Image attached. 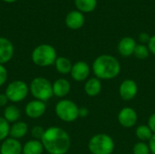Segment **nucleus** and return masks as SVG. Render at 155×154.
Listing matches in <instances>:
<instances>
[{
    "label": "nucleus",
    "mask_w": 155,
    "mask_h": 154,
    "mask_svg": "<svg viewBox=\"0 0 155 154\" xmlns=\"http://www.w3.org/2000/svg\"><path fill=\"white\" fill-rule=\"evenodd\" d=\"M41 142L45 151L49 154H66L71 146V139L67 132L56 126L45 129Z\"/></svg>",
    "instance_id": "nucleus-1"
},
{
    "label": "nucleus",
    "mask_w": 155,
    "mask_h": 154,
    "mask_svg": "<svg viewBox=\"0 0 155 154\" xmlns=\"http://www.w3.org/2000/svg\"><path fill=\"white\" fill-rule=\"evenodd\" d=\"M93 72L96 78L100 80H110L120 74L121 64L114 56L102 54L94 61Z\"/></svg>",
    "instance_id": "nucleus-2"
},
{
    "label": "nucleus",
    "mask_w": 155,
    "mask_h": 154,
    "mask_svg": "<svg viewBox=\"0 0 155 154\" xmlns=\"http://www.w3.org/2000/svg\"><path fill=\"white\" fill-rule=\"evenodd\" d=\"M57 57L54 47L47 44H39L33 50L31 54L33 63L40 67H48L54 64Z\"/></svg>",
    "instance_id": "nucleus-3"
},
{
    "label": "nucleus",
    "mask_w": 155,
    "mask_h": 154,
    "mask_svg": "<svg viewBox=\"0 0 155 154\" xmlns=\"http://www.w3.org/2000/svg\"><path fill=\"white\" fill-rule=\"evenodd\" d=\"M29 92L35 100L46 102L53 96V84L45 77H35L29 84Z\"/></svg>",
    "instance_id": "nucleus-4"
},
{
    "label": "nucleus",
    "mask_w": 155,
    "mask_h": 154,
    "mask_svg": "<svg viewBox=\"0 0 155 154\" xmlns=\"http://www.w3.org/2000/svg\"><path fill=\"white\" fill-rule=\"evenodd\" d=\"M88 149L92 154H112L114 150V142L108 134L98 133L90 139Z\"/></svg>",
    "instance_id": "nucleus-5"
},
{
    "label": "nucleus",
    "mask_w": 155,
    "mask_h": 154,
    "mask_svg": "<svg viewBox=\"0 0 155 154\" xmlns=\"http://www.w3.org/2000/svg\"><path fill=\"white\" fill-rule=\"evenodd\" d=\"M56 116L63 122L72 123L79 117V107L71 100L62 99L54 107Z\"/></svg>",
    "instance_id": "nucleus-6"
},
{
    "label": "nucleus",
    "mask_w": 155,
    "mask_h": 154,
    "mask_svg": "<svg viewBox=\"0 0 155 154\" xmlns=\"http://www.w3.org/2000/svg\"><path fill=\"white\" fill-rule=\"evenodd\" d=\"M29 93V85L22 80L10 82L5 90V93L11 103H20L24 101Z\"/></svg>",
    "instance_id": "nucleus-7"
},
{
    "label": "nucleus",
    "mask_w": 155,
    "mask_h": 154,
    "mask_svg": "<svg viewBox=\"0 0 155 154\" xmlns=\"http://www.w3.org/2000/svg\"><path fill=\"white\" fill-rule=\"evenodd\" d=\"M46 111V104L45 102L39 100H32L26 103L25 107V113L30 119H39Z\"/></svg>",
    "instance_id": "nucleus-8"
},
{
    "label": "nucleus",
    "mask_w": 155,
    "mask_h": 154,
    "mask_svg": "<svg viewBox=\"0 0 155 154\" xmlns=\"http://www.w3.org/2000/svg\"><path fill=\"white\" fill-rule=\"evenodd\" d=\"M137 119V113L132 107H124L118 114V121L124 128H131L134 126Z\"/></svg>",
    "instance_id": "nucleus-9"
},
{
    "label": "nucleus",
    "mask_w": 155,
    "mask_h": 154,
    "mask_svg": "<svg viewBox=\"0 0 155 154\" xmlns=\"http://www.w3.org/2000/svg\"><path fill=\"white\" fill-rule=\"evenodd\" d=\"M138 93L137 84L132 79L124 80L119 87V93L122 99L124 101H130L134 99Z\"/></svg>",
    "instance_id": "nucleus-10"
},
{
    "label": "nucleus",
    "mask_w": 155,
    "mask_h": 154,
    "mask_svg": "<svg viewBox=\"0 0 155 154\" xmlns=\"http://www.w3.org/2000/svg\"><path fill=\"white\" fill-rule=\"evenodd\" d=\"M70 74L72 78L76 82L85 81L90 74V66L84 61L76 62L74 64H73Z\"/></svg>",
    "instance_id": "nucleus-11"
},
{
    "label": "nucleus",
    "mask_w": 155,
    "mask_h": 154,
    "mask_svg": "<svg viewBox=\"0 0 155 154\" xmlns=\"http://www.w3.org/2000/svg\"><path fill=\"white\" fill-rule=\"evenodd\" d=\"M23 144L19 140L8 137L1 143L0 154H22Z\"/></svg>",
    "instance_id": "nucleus-12"
},
{
    "label": "nucleus",
    "mask_w": 155,
    "mask_h": 154,
    "mask_svg": "<svg viewBox=\"0 0 155 154\" xmlns=\"http://www.w3.org/2000/svg\"><path fill=\"white\" fill-rule=\"evenodd\" d=\"M14 45L8 39L0 37V64H5L14 56Z\"/></svg>",
    "instance_id": "nucleus-13"
},
{
    "label": "nucleus",
    "mask_w": 155,
    "mask_h": 154,
    "mask_svg": "<svg viewBox=\"0 0 155 154\" xmlns=\"http://www.w3.org/2000/svg\"><path fill=\"white\" fill-rule=\"evenodd\" d=\"M84 24V15L80 11H71L65 17V25L68 28L77 30Z\"/></svg>",
    "instance_id": "nucleus-14"
},
{
    "label": "nucleus",
    "mask_w": 155,
    "mask_h": 154,
    "mask_svg": "<svg viewBox=\"0 0 155 154\" xmlns=\"http://www.w3.org/2000/svg\"><path fill=\"white\" fill-rule=\"evenodd\" d=\"M53 93L58 98L65 97L71 90V84L65 78L56 79L53 84Z\"/></svg>",
    "instance_id": "nucleus-15"
},
{
    "label": "nucleus",
    "mask_w": 155,
    "mask_h": 154,
    "mask_svg": "<svg viewBox=\"0 0 155 154\" xmlns=\"http://www.w3.org/2000/svg\"><path fill=\"white\" fill-rule=\"evenodd\" d=\"M136 45H137V44L133 37L126 36L120 40V42L118 44V51L121 55H123L124 57H128V56H131L132 54H134Z\"/></svg>",
    "instance_id": "nucleus-16"
},
{
    "label": "nucleus",
    "mask_w": 155,
    "mask_h": 154,
    "mask_svg": "<svg viewBox=\"0 0 155 154\" xmlns=\"http://www.w3.org/2000/svg\"><path fill=\"white\" fill-rule=\"evenodd\" d=\"M28 133V125L24 121H18L10 125L9 137L20 140L24 138Z\"/></svg>",
    "instance_id": "nucleus-17"
},
{
    "label": "nucleus",
    "mask_w": 155,
    "mask_h": 154,
    "mask_svg": "<svg viewBox=\"0 0 155 154\" xmlns=\"http://www.w3.org/2000/svg\"><path fill=\"white\" fill-rule=\"evenodd\" d=\"M45 148L40 140L32 139L23 145L22 154H43Z\"/></svg>",
    "instance_id": "nucleus-18"
},
{
    "label": "nucleus",
    "mask_w": 155,
    "mask_h": 154,
    "mask_svg": "<svg viewBox=\"0 0 155 154\" xmlns=\"http://www.w3.org/2000/svg\"><path fill=\"white\" fill-rule=\"evenodd\" d=\"M102 90V83L100 79L96 77L90 78L84 84V92L90 97L97 96Z\"/></svg>",
    "instance_id": "nucleus-19"
},
{
    "label": "nucleus",
    "mask_w": 155,
    "mask_h": 154,
    "mask_svg": "<svg viewBox=\"0 0 155 154\" xmlns=\"http://www.w3.org/2000/svg\"><path fill=\"white\" fill-rule=\"evenodd\" d=\"M21 116V112L19 108L15 104H8L5 107L3 117L9 123H15L19 121Z\"/></svg>",
    "instance_id": "nucleus-20"
},
{
    "label": "nucleus",
    "mask_w": 155,
    "mask_h": 154,
    "mask_svg": "<svg viewBox=\"0 0 155 154\" xmlns=\"http://www.w3.org/2000/svg\"><path fill=\"white\" fill-rule=\"evenodd\" d=\"M54 66H55L56 71L59 74L65 75V74H68L71 73L73 64H72L71 61L68 58L64 57V56H59L55 60Z\"/></svg>",
    "instance_id": "nucleus-21"
},
{
    "label": "nucleus",
    "mask_w": 155,
    "mask_h": 154,
    "mask_svg": "<svg viewBox=\"0 0 155 154\" xmlns=\"http://www.w3.org/2000/svg\"><path fill=\"white\" fill-rule=\"evenodd\" d=\"M78 11L83 13L93 12L97 6V0H74Z\"/></svg>",
    "instance_id": "nucleus-22"
},
{
    "label": "nucleus",
    "mask_w": 155,
    "mask_h": 154,
    "mask_svg": "<svg viewBox=\"0 0 155 154\" xmlns=\"http://www.w3.org/2000/svg\"><path fill=\"white\" fill-rule=\"evenodd\" d=\"M135 134H136V137L141 142H143V143L149 142L151 140L152 136L153 135V132L148 127V125H139L136 128Z\"/></svg>",
    "instance_id": "nucleus-23"
},
{
    "label": "nucleus",
    "mask_w": 155,
    "mask_h": 154,
    "mask_svg": "<svg viewBox=\"0 0 155 154\" xmlns=\"http://www.w3.org/2000/svg\"><path fill=\"white\" fill-rule=\"evenodd\" d=\"M10 123L3 117L0 116V143L5 141L9 136Z\"/></svg>",
    "instance_id": "nucleus-24"
},
{
    "label": "nucleus",
    "mask_w": 155,
    "mask_h": 154,
    "mask_svg": "<svg viewBox=\"0 0 155 154\" xmlns=\"http://www.w3.org/2000/svg\"><path fill=\"white\" fill-rule=\"evenodd\" d=\"M134 56L136 58L141 59V60H144L149 56L150 51H149L148 46H146L145 44H137L135 49H134Z\"/></svg>",
    "instance_id": "nucleus-25"
},
{
    "label": "nucleus",
    "mask_w": 155,
    "mask_h": 154,
    "mask_svg": "<svg viewBox=\"0 0 155 154\" xmlns=\"http://www.w3.org/2000/svg\"><path fill=\"white\" fill-rule=\"evenodd\" d=\"M134 154H149L150 152V148L149 145L146 144L143 142H139L137 143L133 149Z\"/></svg>",
    "instance_id": "nucleus-26"
},
{
    "label": "nucleus",
    "mask_w": 155,
    "mask_h": 154,
    "mask_svg": "<svg viewBox=\"0 0 155 154\" xmlns=\"http://www.w3.org/2000/svg\"><path fill=\"white\" fill-rule=\"evenodd\" d=\"M45 129H44L42 126H39V125H36V126H34L31 130V135L33 137V139H35V140H40L42 139L44 133H45Z\"/></svg>",
    "instance_id": "nucleus-27"
},
{
    "label": "nucleus",
    "mask_w": 155,
    "mask_h": 154,
    "mask_svg": "<svg viewBox=\"0 0 155 154\" xmlns=\"http://www.w3.org/2000/svg\"><path fill=\"white\" fill-rule=\"evenodd\" d=\"M7 77H8V74H7V70L5 66L3 64H0V87L3 86L6 83Z\"/></svg>",
    "instance_id": "nucleus-28"
},
{
    "label": "nucleus",
    "mask_w": 155,
    "mask_h": 154,
    "mask_svg": "<svg viewBox=\"0 0 155 154\" xmlns=\"http://www.w3.org/2000/svg\"><path fill=\"white\" fill-rule=\"evenodd\" d=\"M148 127L151 129L153 133H155V113H153L148 120Z\"/></svg>",
    "instance_id": "nucleus-29"
},
{
    "label": "nucleus",
    "mask_w": 155,
    "mask_h": 154,
    "mask_svg": "<svg viewBox=\"0 0 155 154\" xmlns=\"http://www.w3.org/2000/svg\"><path fill=\"white\" fill-rule=\"evenodd\" d=\"M148 48L149 51L155 55V35H153L148 43Z\"/></svg>",
    "instance_id": "nucleus-30"
},
{
    "label": "nucleus",
    "mask_w": 155,
    "mask_h": 154,
    "mask_svg": "<svg viewBox=\"0 0 155 154\" xmlns=\"http://www.w3.org/2000/svg\"><path fill=\"white\" fill-rule=\"evenodd\" d=\"M8 98L6 97L5 93H0V107H5L8 104Z\"/></svg>",
    "instance_id": "nucleus-31"
},
{
    "label": "nucleus",
    "mask_w": 155,
    "mask_h": 154,
    "mask_svg": "<svg viewBox=\"0 0 155 154\" xmlns=\"http://www.w3.org/2000/svg\"><path fill=\"white\" fill-rule=\"evenodd\" d=\"M139 39L142 43H149L151 37L149 36V34L147 33H141L140 35H139Z\"/></svg>",
    "instance_id": "nucleus-32"
},
{
    "label": "nucleus",
    "mask_w": 155,
    "mask_h": 154,
    "mask_svg": "<svg viewBox=\"0 0 155 154\" xmlns=\"http://www.w3.org/2000/svg\"><path fill=\"white\" fill-rule=\"evenodd\" d=\"M149 148L150 152L153 154H155V133H153L151 140L149 141Z\"/></svg>",
    "instance_id": "nucleus-33"
},
{
    "label": "nucleus",
    "mask_w": 155,
    "mask_h": 154,
    "mask_svg": "<svg viewBox=\"0 0 155 154\" xmlns=\"http://www.w3.org/2000/svg\"><path fill=\"white\" fill-rule=\"evenodd\" d=\"M88 113H89V111L87 108H85V107L79 108V117L84 118L88 115Z\"/></svg>",
    "instance_id": "nucleus-34"
},
{
    "label": "nucleus",
    "mask_w": 155,
    "mask_h": 154,
    "mask_svg": "<svg viewBox=\"0 0 155 154\" xmlns=\"http://www.w3.org/2000/svg\"><path fill=\"white\" fill-rule=\"evenodd\" d=\"M5 2H7V3H13V2H15L16 0H4Z\"/></svg>",
    "instance_id": "nucleus-35"
}]
</instances>
